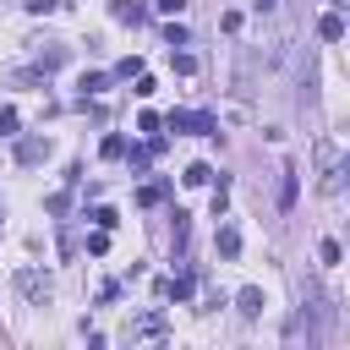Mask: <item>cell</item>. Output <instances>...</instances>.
<instances>
[{
	"instance_id": "cell-1",
	"label": "cell",
	"mask_w": 350,
	"mask_h": 350,
	"mask_svg": "<svg viewBox=\"0 0 350 350\" xmlns=\"http://www.w3.org/2000/svg\"><path fill=\"white\" fill-rule=\"evenodd\" d=\"M170 131H197V137H213V115H208V109H170Z\"/></svg>"
},
{
	"instance_id": "cell-2",
	"label": "cell",
	"mask_w": 350,
	"mask_h": 350,
	"mask_svg": "<svg viewBox=\"0 0 350 350\" xmlns=\"http://www.w3.org/2000/svg\"><path fill=\"white\" fill-rule=\"evenodd\" d=\"M38 159H49V137H27V142H16V164H38Z\"/></svg>"
},
{
	"instance_id": "cell-3",
	"label": "cell",
	"mask_w": 350,
	"mask_h": 350,
	"mask_svg": "<svg viewBox=\"0 0 350 350\" xmlns=\"http://www.w3.org/2000/svg\"><path fill=\"white\" fill-rule=\"evenodd\" d=\"M16 284H22V295H33V301H49V279H44V273L22 268V273H16Z\"/></svg>"
},
{
	"instance_id": "cell-4",
	"label": "cell",
	"mask_w": 350,
	"mask_h": 350,
	"mask_svg": "<svg viewBox=\"0 0 350 350\" xmlns=\"http://www.w3.org/2000/svg\"><path fill=\"white\" fill-rule=\"evenodd\" d=\"M191 290H197V279H191V273H175L170 284H159V295H170V301H191Z\"/></svg>"
},
{
	"instance_id": "cell-5",
	"label": "cell",
	"mask_w": 350,
	"mask_h": 350,
	"mask_svg": "<svg viewBox=\"0 0 350 350\" xmlns=\"http://www.w3.org/2000/svg\"><path fill=\"white\" fill-rule=\"evenodd\" d=\"M235 306H241V317H257V312H262V290H257V284H246V290L235 295Z\"/></svg>"
},
{
	"instance_id": "cell-6",
	"label": "cell",
	"mask_w": 350,
	"mask_h": 350,
	"mask_svg": "<svg viewBox=\"0 0 350 350\" xmlns=\"http://www.w3.org/2000/svg\"><path fill=\"white\" fill-rule=\"evenodd\" d=\"M153 334H164V317H159V312H148V317L131 323V339H153Z\"/></svg>"
},
{
	"instance_id": "cell-7",
	"label": "cell",
	"mask_w": 350,
	"mask_h": 350,
	"mask_svg": "<svg viewBox=\"0 0 350 350\" xmlns=\"http://www.w3.org/2000/svg\"><path fill=\"white\" fill-rule=\"evenodd\" d=\"M241 252V230L235 224H219V257H235Z\"/></svg>"
},
{
	"instance_id": "cell-8",
	"label": "cell",
	"mask_w": 350,
	"mask_h": 350,
	"mask_svg": "<svg viewBox=\"0 0 350 350\" xmlns=\"http://www.w3.org/2000/svg\"><path fill=\"white\" fill-rule=\"evenodd\" d=\"M98 93H109V77L104 71H88L82 77V98H98Z\"/></svg>"
},
{
	"instance_id": "cell-9",
	"label": "cell",
	"mask_w": 350,
	"mask_h": 350,
	"mask_svg": "<svg viewBox=\"0 0 350 350\" xmlns=\"http://www.w3.org/2000/svg\"><path fill=\"white\" fill-rule=\"evenodd\" d=\"M279 175H284V180H279V208H290V202H295V170L284 164Z\"/></svg>"
},
{
	"instance_id": "cell-10",
	"label": "cell",
	"mask_w": 350,
	"mask_h": 350,
	"mask_svg": "<svg viewBox=\"0 0 350 350\" xmlns=\"http://www.w3.org/2000/svg\"><path fill=\"white\" fill-rule=\"evenodd\" d=\"M109 11H115L120 22H137V16H142V0H109Z\"/></svg>"
},
{
	"instance_id": "cell-11",
	"label": "cell",
	"mask_w": 350,
	"mask_h": 350,
	"mask_svg": "<svg viewBox=\"0 0 350 350\" xmlns=\"http://www.w3.org/2000/svg\"><path fill=\"white\" fill-rule=\"evenodd\" d=\"M317 33H323V38H345V16H334V11H328V16L317 22Z\"/></svg>"
},
{
	"instance_id": "cell-12",
	"label": "cell",
	"mask_w": 350,
	"mask_h": 350,
	"mask_svg": "<svg viewBox=\"0 0 350 350\" xmlns=\"http://www.w3.org/2000/svg\"><path fill=\"white\" fill-rule=\"evenodd\" d=\"M55 66H66V44H55V49L38 55V71H55Z\"/></svg>"
},
{
	"instance_id": "cell-13",
	"label": "cell",
	"mask_w": 350,
	"mask_h": 350,
	"mask_svg": "<svg viewBox=\"0 0 350 350\" xmlns=\"http://www.w3.org/2000/svg\"><path fill=\"white\" fill-rule=\"evenodd\" d=\"M170 66H175L180 77H191V71H197V55H186V49H170Z\"/></svg>"
},
{
	"instance_id": "cell-14",
	"label": "cell",
	"mask_w": 350,
	"mask_h": 350,
	"mask_svg": "<svg viewBox=\"0 0 350 350\" xmlns=\"http://www.w3.org/2000/svg\"><path fill=\"white\" fill-rule=\"evenodd\" d=\"M16 120H22V115H16L11 104H0V137H16Z\"/></svg>"
},
{
	"instance_id": "cell-15",
	"label": "cell",
	"mask_w": 350,
	"mask_h": 350,
	"mask_svg": "<svg viewBox=\"0 0 350 350\" xmlns=\"http://www.w3.org/2000/svg\"><path fill=\"white\" fill-rule=\"evenodd\" d=\"M164 44H170V49H180V44H191V38H186V27H180V22H170V27H164Z\"/></svg>"
},
{
	"instance_id": "cell-16",
	"label": "cell",
	"mask_w": 350,
	"mask_h": 350,
	"mask_svg": "<svg viewBox=\"0 0 350 350\" xmlns=\"http://www.w3.org/2000/svg\"><path fill=\"white\" fill-rule=\"evenodd\" d=\"M98 153H104V159H120V153H126V137H115V131H109V137H104V148H98Z\"/></svg>"
},
{
	"instance_id": "cell-17",
	"label": "cell",
	"mask_w": 350,
	"mask_h": 350,
	"mask_svg": "<svg viewBox=\"0 0 350 350\" xmlns=\"http://www.w3.org/2000/svg\"><path fill=\"white\" fill-rule=\"evenodd\" d=\"M208 175H213V170H208V164H191V170H186V175H180V180H186V186H208Z\"/></svg>"
},
{
	"instance_id": "cell-18",
	"label": "cell",
	"mask_w": 350,
	"mask_h": 350,
	"mask_svg": "<svg viewBox=\"0 0 350 350\" xmlns=\"http://www.w3.org/2000/svg\"><path fill=\"white\" fill-rule=\"evenodd\" d=\"M115 77H142V60H137V55H126V60L115 66Z\"/></svg>"
},
{
	"instance_id": "cell-19",
	"label": "cell",
	"mask_w": 350,
	"mask_h": 350,
	"mask_svg": "<svg viewBox=\"0 0 350 350\" xmlns=\"http://www.w3.org/2000/svg\"><path fill=\"white\" fill-rule=\"evenodd\" d=\"M137 202H142V208H153V202H164V186H142V191H137Z\"/></svg>"
},
{
	"instance_id": "cell-20",
	"label": "cell",
	"mask_w": 350,
	"mask_h": 350,
	"mask_svg": "<svg viewBox=\"0 0 350 350\" xmlns=\"http://www.w3.org/2000/svg\"><path fill=\"white\" fill-rule=\"evenodd\" d=\"M88 252H93V257H104V252H109V230H98V235H88Z\"/></svg>"
},
{
	"instance_id": "cell-21",
	"label": "cell",
	"mask_w": 350,
	"mask_h": 350,
	"mask_svg": "<svg viewBox=\"0 0 350 350\" xmlns=\"http://www.w3.org/2000/svg\"><path fill=\"white\" fill-rule=\"evenodd\" d=\"M137 131H148V137H153V131H159V115H153V109H142V115H137Z\"/></svg>"
},
{
	"instance_id": "cell-22",
	"label": "cell",
	"mask_w": 350,
	"mask_h": 350,
	"mask_svg": "<svg viewBox=\"0 0 350 350\" xmlns=\"http://www.w3.org/2000/svg\"><path fill=\"white\" fill-rule=\"evenodd\" d=\"M93 224L98 230H115V208H93Z\"/></svg>"
},
{
	"instance_id": "cell-23",
	"label": "cell",
	"mask_w": 350,
	"mask_h": 350,
	"mask_svg": "<svg viewBox=\"0 0 350 350\" xmlns=\"http://www.w3.org/2000/svg\"><path fill=\"white\" fill-rule=\"evenodd\" d=\"M317 257H323V262H339L345 252H339V241H323V246H317Z\"/></svg>"
},
{
	"instance_id": "cell-24",
	"label": "cell",
	"mask_w": 350,
	"mask_h": 350,
	"mask_svg": "<svg viewBox=\"0 0 350 350\" xmlns=\"http://www.w3.org/2000/svg\"><path fill=\"white\" fill-rule=\"evenodd\" d=\"M180 5H186V0H153V11H159V16H180Z\"/></svg>"
},
{
	"instance_id": "cell-25",
	"label": "cell",
	"mask_w": 350,
	"mask_h": 350,
	"mask_svg": "<svg viewBox=\"0 0 350 350\" xmlns=\"http://www.w3.org/2000/svg\"><path fill=\"white\" fill-rule=\"evenodd\" d=\"M27 11H33V16H44V11H55V0H27Z\"/></svg>"
},
{
	"instance_id": "cell-26",
	"label": "cell",
	"mask_w": 350,
	"mask_h": 350,
	"mask_svg": "<svg viewBox=\"0 0 350 350\" xmlns=\"http://www.w3.org/2000/svg\"><path fill=\"white\" fill-rule=\"evenodd\" d=\"M339 5H350V0H339Z\"/></svg>"
}]
</instances>
